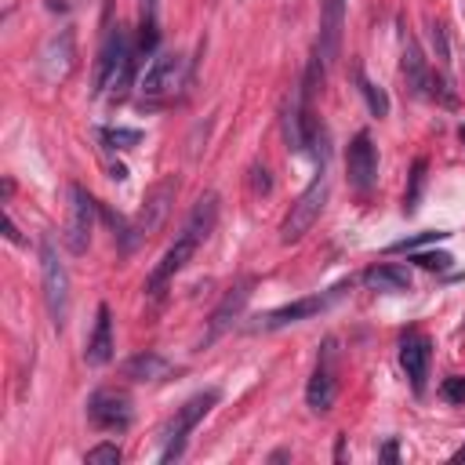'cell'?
<instances>
[{
	"label": "cell",
	"mask_w": 465,
	"mask_h": 465,
	"mask_svg": "<svg viewBox=\"0 0 465 465\" xmlns=\"http://www.w3.org/2000/svg\"><path fill=\"white\" fill-rule=\"evenodd\" d=\"M135 66H139V48L128 40V30L117 26L103 51H99V66H95V95H128V87L135 80Z\"/></svg>",
	"instance_id": "obj_1"
},
{
	"label": "cell",
	"mask_w": 465,
	"mask_h": 465,
	"mask_svg": "<svg viewBox=\"0 0 465 465\" xmlns=\"http://www.w3.org/2000/svg\"><path fill=\"white\" fill-rule=\"evenodd\" d=\"M215 404H219V389H204V393L190 397V400H185V404L174 411V418H171L167 429H164L160 461H178V458L185 454V440H190V433L197 429V422H201Z\"/></svg>",
	"instance_id": "obj_2"
},
{
	"label": "cell",
	"mask_w": 465,
	"mask_h": 465,
	"mask_svg": "<svg viewBox=\"0 0 465 465\" xmlns=\"http://www.w3.org/2000/svg\"><path fill=\"white\" fill-rule=\"evenodd\" d=\"M327 193H331V185H327V174H324V167H320L317 178L306 185L302 197L291 204V211H288L284 222H281V240H284V244L302 240V237L317 226V219H320V211H324V204H327Z\"/></svg>",
	"instance_id": "obj_3"
},
{
	"label": "cell",
	"mask_w": 465,
	"mask_h": 465,
	"mask_svg": "<svg viewBox=\"0 0 465 465\" xmlns=\"http://www.w3.org/2000/svg\"><path fill=\"white\" fill-rule=\"evenodd\" d=\"M40 284H44V302H48L51 324L62 331L66 317H69V273L58 262V251L48 237L40 240Z\"/></svg>",
	"instance_id": "obj_4"
},
{
	"label": "cell",
	"mask_w": 465,
	"mask_h": 465,
	"mask_svg": "<svg viewBox=\"0 0 465 465\" xmlns=\"http://www.w3.org/2000/svg\"><path fill=\"white\" fill-rule=\"evenodd\" d=\"M69 219H66V229H62V244L69 255H84L87 244H91V233H95V201L84 185H69Z\"/></svg>",
	"instance_id": "obj_5"
},
{
	"label": "cell",
	"mask_w": 465,
	"mask_h": 465,
	"mask_svg": "<svg viewBox=\"0 0 465 465\" xmlns=\"http://www.w3.org/2000/svg\"><path fill=\"white\" fill-rule=\"evenodd\" d=\"M349 288H353V284H349V281H342V284H335V288H327V291H320V295H309V299L288 302V306H281V309L265 313L258 327H262V331H276V327H288V324H302V320H309V317L324 313L327 306H335Z\"/></svg>",
	"instance_id": "obj_6"
},
{
	"label": "cell",
	"mask_w": 465,
	"mask_h": 465,
	"mask_svg": "<svg viewBox=\"0 0 465 465\" xmlns=\"http://www.w3.org/2000/svg\"><path fill=\"white\" fill-rule=\"evenodd\" d=\"M197 247H201V240L193 237V233H178L174 237V244L164 251V258L153 265V273H149V281H146V295L149 299H160L164 295V288L174 281V276L185 269V265H190L193 262V255H197Z\"/></svg>",
	"instance_id": "obj_7"
},
{
	"label": "cell",
	"mask_w": 465,
	"mask_h": 465,
	"mask_svg": "<svg viewBox=\"0 0 465 465\" xmlns=\"http://www.w3.org/2000/svg\"><path fill=\"white\" fill-rule=\"evenodd\" d=\"M174 197H178V178H174V174H171V178H164V182H156L153 190L146 193V201H142V208H139V215H135V226H131L139 240H146V237L160 233V226H164V222H167V215H171Z\"/></svg>",
	"instance_id": "obj_8"
},
{
	"label": "cell",
	"mask_w": 465,
	"mask_h": 465,
	"mask_svg": "<svg viewBox=\"0 0 465 465\" xmlns=\"http://www.w3.org/2000/svg\"><path fill=\"white\" fill-rule=\"evenodd\" d=\"M345 171H349V185L356 193H371L379 182V149L371 142L367 131H360L353 142H349V153H345Z\"/></svg>",
	"instance_id": "obj_9"
},
{
	"label": "cell",
	"mask_w": 465,
	"mask_h": 465,
	"mask_svg": "<svg viewBox=\"0 0 465 465\" xmlns=\"http://www.w3.org/2000/svg\"><path fill=\"white\" fill-rule=\"evenodd\" d=\"M87 418H91V425H99L106 433H124L131 425L135 411H131V400L124 393L99 389V393H91V400H87Z\"/></svg>",
	"instance_id": "obj_10"
},
{
	"label": "cell",
	"mask_w": 465,
	"mask_h": 465,
	"mask_svg": "<svg viewBox=\"0 0 465 465\" xmlns=\"http://www.w3.org/2000/svg\"><path fill=\"white\" fill-rule=\"evenodd\" d=\"M182 55L178 51H160L149 66H146V76H142V95L146 99H167L182 87Z\"/></svg>",
	"instance_id": "obj_11"
},
{
	"label": "cell",
	"mask_w": 465,
	"mask_h": 465,
	"mask_svg": "<svg viewBox=\"0 0 465 465\" xmlns=\"http://www.w3.org/2000/svg\"><path fill=\"white\" fill-rule=\"evenodd\" d=\"M338 400V379H335V342L324 345V356L317 360V371H313V379L306 386V404L309 411L317 415H327Z\"/></svg>",
	"instance_id": "obj_12"
},
{
	"label": "cell",
	"mask_w": 465,
	"mask_h": 465,
	"mask_svg": "<svg viewBox=\"0 0 465 465\" xmlns=\"http://www.w3.org/2000/svg\"><path fill=\"white\" fill-rule=\"evenodd\" d=\"M251 291H255V281L251 276H244L240 284H233L226 295H222V302L215 306V313H211V324H208V338H204V345H211V342H219L237 320H240V313H244V306L251 302Z\"/></svg>",
	"instance_id": "obj_13"
},
{
	"label": "cell",
	"mask_w": 465,
	"mask_h": 465,
	"mask_svg": "<svg viewBox=\"0 0 465 465\" xmlns=\"http://www.w3.org/2000/svg\"><path fill=\"white\" fill-rule=\"evenodd\" d=\"M342 26H345V0H324L320 37H317V58L324 62V69H331L342 55Z\"/></svg>",
	"instance_id": "obj_14"
},
{
	"label": "cell",
	"mask_w": 465,
	"mask_h": 465,
	"mask_svg": "<svg viewBox=\"0 0 465 465\" xmlns=\"http://www.w3.org/2000/svg\"><path fill=\"white\" fill-rule=\"evenodd\" d=\"M429 363H433V342H429L422 331H407V335L400 338V367H404V375L411 379V389H415V393L425 389Z\"/></svg>",
	"instance_id": "obj_15"
},
{
	"label": "cell",
	"mask_w": 465,
	"mask_h": 465,
	"mask_svg": "<svg viewBox=\"0 0 465 465\" xmlns=\"http://www.w3.org/2000/svg\"><path fill=\"white\" fill-rule=\"evenodd\" d=\"M113 317H110V306H99V320H95V331L87 338V349H84V360L91 367H103L113 360Z\"/></svg>",
	"instance_id": "obj_16"
},
{
	"label": "cell",
	"mask_w": 465,
	"mask_h": 465,
	"mask_svg": "<svg viewBox=\"0 0 465 465\" xmlns=\"http://www.w3.org/2000/svg\"><path fill=\"white\" fill-rule=\"evenodd\" d=\"M360 281L371 291H382V295H404V291H411V273L404 265H371V269H363Z\"/></svg>",
	"instance_id": "obj_17"
},
{
	"label": "cell",
	"mask_w": 465,
	"mask_h": 465,
	"mask_svg": "<svg viewBox=\"0 0 465 465\" xmlns=\"http://www.w3.org/2000/svg\"><path fill=\"white\" fill-rule=\"evenodd\" d=\"M167 375H171V360L153 349L124 360V379H131V382H164Z\"/></svg>",
	"instance_id": "obj_18"
},
{
	"label": "cell",
	"mask_w": 465,
	"mask_h": 465,
	"mask_svg": "<svg viewBox=\"0 0 465 465\" xmlns=\"http://www.w3.org/2000/svg\"><path fill=\"white\" fill-rule=\"evenodd\" d=\"M215 222H219V193H204L197 204H193V211H190V219H185V233H193L201 244L215 233Z\"/></svg>",
	"instance_id": "obj_19"
},
{
	"label": "cell",
	"mask_w": 465,
	"mask_h": 465,
	"mask_svg": "<svg viewBox=\"0 0 465 465\" xmlns=\"http://www.w3.org/2000/svg\"><path fill=\"white\" fill-rule=\"evenodd\" d=\"M404 76H407V87L415 95H429V80H433V69L418 48V40H407L404 44Z\"/></svg>",
	"instance_id": "obj_20"
},
{
	"label": "cell",
	"mask_w": 465,
	"mask_h": 465,
	"mask_svg": "<svg viewBox=\"0 0 465 465\" xmlns=\"http://www.w3.org/2000/svg\"><path fill=\"white\" fill-rule=\"evenodd\" d=\"M160 40V22H156V0H142V22H139V55H153Z\"/></svg>",
	"instance_id": "obj_21"
},
{
	"label": "cell",
	"mask_w": 465,
	"mask_h": 465,
	"mask_svg": "<svg viewBox=\"0 0 465 465\" xmlns=\"http://www.w3.org/2000/svg\"><path fill=\"white\" fill-rule=\"evenodd\" d=\"M356 84H360V95L367 99V110H371V117H389V95L379 87V84H371L363 73H356Z\"/></svg>",
	"instance_id": "obj_22"
},
{
	"label": "cell",
	"mask_w": 465,
	"mask_h": 465,
	"mask_svg": "<svg viewBox=\"0 0 465 465\" xmlns=\"http://www.w3.org/2000/svg\"><path fill=\"white\" fill-rule=\"evenodd\" d=\"M99 139L106 146H113V149H135V146H142V131L139 128H103Z\"/></svg>",
	"instance_id": "obj_23"
},
{
	"label": "cell",
	"mask_w": 465,
	"mask_h": 465,
	"mask_svg": "<svg viewBox=\"0 0 465 465\" xmlns=\"http://www.w3.org/2000/svg\"><path fill=\"white\" fill-rule=\"evenodd\" d=\"M451 233H440V229H429V233H415V237H404L397 244H389V255H411V251H422L425 244H436V240H447Z\"/></svg>",
	"instance_id": "obj_24"
},
{
	"label": "cell",
	"mask_w": 465,
	"mask_h": 465,
	"mask_svg": "<svg viewBox=\"0 0 465 465\" xmlns=\"http://www.w3.org/2000/svg\"><path fill=\"white\" fill-rule=\"evenodd\" d=\"M422 185H425V160H415V167H411V190H407V197H404V211H407V215H415V208H418Z\"/></svg>",
	"instance_id": "obj_25"
},
{
	"label": "cell",
	"mask_w": 465,
	"mask_h": 465,
	"mask_svg": "<svg viewBox=\"0 0 465 465\" xmlns=\"http://www.w3.org/2000/svg\"><path fill=\"white\" fill-rule=\"evenodd\" d=\"M87 465H121V447L117 443H95L84 454Z\"/></svg>",
	"instance_id": "obj_26"
},
{
	"label": "cell",
	"mask_w": 465,
	"mask_h": 465,
	"mask_svg": "<svg viewBox=\"0 0 465 465\" xmlns=\"http://www.w3.org/2000/svg\"><path fill=\"white\" fill-rule=\"evenodd\" d=\"M411 255H415V258H411L415 265L433 269V273H443V269H451V262H454L447 251H411Z\"/></svg>",
	"instance_id": "obj_27"
},
{
	"label": "cell",
	"mask_w": 465,
	"mask_h": 465,
	"mask_svg": "<svg viewBox=\"0 0 465 465\" xmlns=\"http://www.w3.org/2000/svg\"><path fill=\"white\" fill-rule=\"evenodd\" d=\"M443 400L451 404H465V375H454L443 382Z\"/></svg>",
	"instance_id": "obj_28"
},
{
	"label": "cell",
	"mask_w": 465,
	"mask_h": 465,
	"mask_svg": "<svg viewBox=\"0 0 465 465\" xmlns=\"http://www.w3.org/2000/svg\"><path fill=\"white\" fill-rule=\"evenodd\" d=\"M379 458H382V461H400V447H397V440H389V443L379 451Z\"/></svg>",
	"instance_id": "obj_29"
},
{
	"label": "cell",
	"mask_w": 465,
	"mask_h": 465,
	"mask_svg": "<svg viewBox=\"0 0 465 465\" xmlns=\"http://www.w3.org/2000/svg\"><path fill=\"white\" fill-rule=\"evenodd\" d=\"M255 174H258V178H255V190H258V193H269V190H273V185H269V178H265L269 171H265V167H262V171L255 167Z\"/></svg>",
	"instance_id": "obj_30"
},
{
	"label": "cell",
	"mask_w": 465,
	"mask_h": 465,
	"mask_svg": "<svg viewBox=\"0 0 465 465\" xmlns=\"http://www.w3.org/2000/svg\"><path fill=\"white\" fill-rule=\"evenodd\" d=\"M454 461H465V447H461V451H454Z\"/></svg>",
	"instance_id": "obj_31"
},
{
	"label": "cell",
	"mask_w": 465,
	"mask_h": 465,
	"mask_svg": "<svg viewBox=\"0 0 465 465\" xmlns=\"http://www.w3.org/2000/svg\"><path fill=\"white\" fill-rule=\"evenodd\" d=\"M461 142H465V128H461Z\"/></svg>",
	"instance_id": "obj_32"
}]
</instances>
